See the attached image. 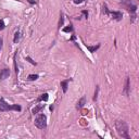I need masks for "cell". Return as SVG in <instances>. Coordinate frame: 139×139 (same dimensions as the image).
<instances>
[{
	"label": "cell",
	"instance_id": "8992f818",
	"mask_svg": "<svg viewBox=\"0 0 139 139\" xmlns=\"http://www.w3.org/2000/svg\"><path fill=\"white\" fill-rule=\"evenodd\" d=\"M86 103V97H83L82 99H80L78 102H77V105H76V109L77 110H80V109H83L84 105Z\"/></svg>",
	"mask_w": 139,
	"mask_h": 139
},
{
	"label": "cell",
	"instance_id": "9a60e30c",
	"mask_svg": "<svg viewBox=\"0 0 139 139\" xmlns=\"http://www.w3.org/2000/svg\"><path fill=\"white\" fill-rule=\"evenodd\" d=\"M98 92H99V86H96V91H94V96H93V101H96L98 99Z\"/></svg>",
	"mask_w": 139,
	"mask_h": 139
},
{
	"label": "cell",
	"instance_id": "7a4b0ae2",
	"mask_svg": "<svg viewBox=\"0 0 139 139\" xmlns=\"http://www.w3.org/2000/svg\"><path fill=\"white\" fill-rule=\"evenodd\" d=\"M11 110H14V111H21L22 108H21V105H18V104H8L4 101L3 98L0 99V112L11 111Z\"/></svg>",
	"mask_w": 139,
	"mask_h": 139
},
{
	"label": "cell",
	"instance_id": "5b68a950",
	"mask_svg": "<svg viewBox=\"0 0 139 139\" xmlns=\"http://www.w3.org/2000/svg\"><path fill=\"white\" fill-rule=\"evenodd\" d=\"M10 76V70L9 69H3L0 71V79L1 80H4Z\"/></svg>",
	"mask_w": 139,
	"mask_h": 139
},
{
	"label": "cell",
	"instance_id": "3957f363",
	"mask_svg": "<svg viewBox=\"0 0 139 139\" xmlns=\"http://www.w3.org/2000/svg\"><path fill=\"white\" fill-rule=\"evenodd\" d=\"M35 126L39 128V129H45L47 127V118H46V115L45 114H38L37 116H36V119H35Z\"/></svg>",
	"mask_w": 139,
	"mask_h": 139
},
{
	"label": "cell",
	"instance_id": "5bb4252c",
	"mask_svg": "<svg viewBox=\"0 0 139 139\" xmlns=\"http://www.w3.org/2000/svg\"><path fill=\"white\" fill-rule=\"evenodd\" d=\"M39 76L37 75V74H31V75H28V77H27V79L28 80H36Z\"/></svg>",
	"mask_w": 139,
	"mask_h": 139
},
{
	"label": "cell",
	"instance_id": "ac0fdd59",
	"mask_svg": "<svg viewBox=\"0 0 139 139\" xmlns=\"http://www.w3.org/2000/svg\"><path fill=\"white\" fill-rule=\"evenodd\" d=\"M4 27H5V24H4V22H3L2 20H0V31L4 30Z\"/></svg>",
	"mask_w": 139,
	"mask_h": 139
},
{
	"label": "cell",
	"instance_id": "277c9868",
	"mask_svg": "<svg viewBox=\"0 0 139 139\" xmlns=\"http://www.w3.org/2000/svg\"><path fill=\"white\" fill-rule=\"evenodd\" d=\"M109 14L112 16V19H114L115 21H121L123 19V14L120 11H109Z\"/></svg>",
	"mask_w": 139,
	"mask_h": 139
},
{
	"label": "cell",
	"instance_id": "e0dca14e",
	"mask_svg": "<svg viewBox=\"0 0 139 139\" xmlns=\"http://www.w3.org/2000/svg\"><path fill=\"white\" fill-rule=\"evenodd\" d=\"M63 23H64V18H63V15L61 14V16H60V21H59V28H61V26L63 25Z\"/></svg>",
	"mask_w": 139,
	"mask_h": 139
},
{
	"label": "cell",
	"instance_id": "ffe728a7",
	"mask_svg": "<svg viewBox=\"0 0 139 139\" xmlns=\"http://www.w3.org/2000/svg\"><path fill=\"white\" fill-rule=\"evenodd\" d=\"M73 1H74L75 4H80V3H82V2L84 1V0H73Z\"/></svg>",
	"mask_w": 139,
	"mask_h": 139
},
{
	"label": "cell",
	"instance_id": "9c48e42d",
	"mask_svg": "<svg viewBox=\"0 0 139 139\" xmlns=\"http://www.w3.org/2000/svg\"><path fill=\"white\" fill-rule=\"evenodd\" d=\"M129 77H126V83H125V87H124V92H125V94L128 97L129 94Z\"/></svg>",
	"mask_w": 139,
	"mask_h": 139
},
{
	"label": "cell",
	"instance_id": "52a82bcc",
	"mask_svg": "<svg viewBox=\"0 0 139 139\" xmlns=\"http://www.w3.org/2000/svg\"><path fill=\"white\" fill-rule=\"evenodd\" d=\"M72 79H66V80H63V82H61V87H62V90H63V92L65 93L68 91V84L71 82Z\"/></svg>",
	"mask_w": 139,
	"mask_h": 139
},
{
	"label": "cell",
	"instance_id": "30bf717a",
	"mask_svg": "<svg viewBox=\"0 0 139 139\" xmlns=\"http://www.w3.org/2000/svg\"><path fill=\"white\" fill-rule=\"evenodd\" d=\"M86 47H87V49H88V50L90 51V52H96V51L100 48V45L98 43L97 46H92V47H91V46H87V45H86Z\"/></svg>",
	"mask_w": 139,
	"mask_h": 139
},
{
	"label": "cell",
	"instance_id": "4fadbf2b",
	"mask_svg": "<svg viewBox=\"0 0 139 139\" xmlns=\"http://www.w3.org/2000/svg\"><path fill=\"white\" fill-rule=\"evenodd\" d=\"M63 32L64 33H71V32H73V26H72V24H70L68 27H64L63 28Z\"/></svg>",
	"mask_w": 139,
	"mask_h": 139
},
{
	"label": "cell",
	"instance_id": "44dd1931",
	"mask_svg": "<svg viewBox=\"0 0 139 139\" xmlns=\"http://www.w3.org/2000/svg\"><path fill=\"white\" fill-rule=\"evenodd\" d=\"M82 13H83V14H84V15L86 16V19H87V18H88V12H87V11L83 10V11H82Z\"/></svg>",
	"mask_w": 139,
	"mask_h": 139
},
{
	"label": "cell",
	"instance_id": "2e32d148",
	"mask_svg": "<svg viewBox=\"0 0 139 139\" xmlns=\"http://www.w3.org/2000/svg\"><path fill=\"white\" fill-rule=\"evenodd\" d=\"M16 55H18V51L15 52V54H14V68H15V72L18 73L19 69H18V65H16Z\"/></svg>",
	"mask_w": 139,
	"mask_h": 139
},
{
	"label": "cell",
	"instance_id": "d6986e66",
	"mask_svg": "<svg viewBox=\"0 0 139 139\" xmlns=\"http://www.w3.org/2000/svg\"><path fill=\"white\" fill-rule=\"evenodd\" d=\"M25 59H26L27 61H30V62H31V63H32L33 65H37V63H36L35 61H33V60H32V58H30V57H26V58H25Z\"/></svg>",
	"mask_w": 139,
	"mask_h": 139
},
{
	"label": "cell",
	"instance_id": "8fae6325",
	"mask_svg": "<svg viewBox=\"0 0 139 139\" xmlns=\"http://www.w3.org/2000/svg\"><path fill=\"white\" fill-rule=\"evenodd\" d=\"M48 99H49L48 93H42L41 96L37 99V101H38V102H39V101H48Z\"/></svg>",
	"mask_w": 139,
	"mask_h": 139
},
{
	"label": "cell",
	"instance_id": "6da1fadb",
	"mask_svg": "<svg viewBox=\"0 0 139 139\" xmlns=\"http://www.w3.org/2000/svg\"><path fill=\"white\" fill-rule=\"evenodd\" d=\"M115 129L118 131V134L122 137V138H126L129 139V135H128V125L124 122V121H116L115 122Z\"/></svg>",
	"mask_w": 139,
	"mask_h": 139
},
{
	"label": "cell",
	"instance_id": "ba28073f",
	"mask_svg": "<svg viewBox=\"0 0 139 139\" xmlns=\"http://www.w3.org/2000/svg\"><path fill=\"white\" fill-rule=\"evenodd\" d=\"M43 108H45V104H39V105H36L33 110H32V112H33V114L35 115V114H38L39 113V111H40V110L41 109H43Z\"/></svg>",
	"mask_w": 139,
	"mask_h": 139
},
{
	"label": "cell",
	"instance_id": "7402d4cb",
	"mask_svg": "<svg viewBox=\"0 0 139 139\" xmlns=\"http://www.w3.org/2000/svg\"><path fill=\"white\" fill-rule=\"evenodd\" d=\"M2 43H3V40L2 38H0V51H1V48H2Z\"/></svg>",
	"mask_w": 139,
	"mask_h": 139
},
{
	"label": "cell",
	"instance_id": "7c38bea8",
	"mask_svg": "<svg viewBox=\"0 0 139 139\" xmlns=\"http://www.w3.org/2000/svg\"><path fill=\"white\" fill-rule=\"evenodd\" d=\"M20 32H16L15 34H14V38H13V42L14 43H18L19 42V40H20Z\"/></svg>",
	"mask_w": 139,
	"mask_h": 139
}]
</instances>
